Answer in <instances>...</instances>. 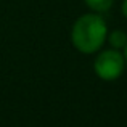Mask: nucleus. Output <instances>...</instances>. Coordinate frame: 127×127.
Masks as SVG:
<instances>
[{
    "mask_svg": "<svg viewBox=\"0 0 127 127\" xmlns=\"http://www.w3.org/2000/svg\"><path fill=\"white\" fill-rule=\"evenodd\" d=\"M108 29L101 16L87 13L74 23L71 31L72 45L82 53H95L106 40Z\"/></svg>",
    "mask_w": 127,
    "mask_h": 127,
    "instance_id": "1",
    "label": "nucleus"
},
{
    "mask_svg": "<svg viewBox=\"0 0 127 127\" xmlns=\"http://www.w3.org/2000/svg\"><path fill=\"white\" fill-rule=\"evenodd\" d=\"M124 66H126L124 55L118 48H109L101 52L93 63L95 74L103 81H114V79L121 77Z\"/></svg>",
    "mask_w": 127,
    "mask_h": 127,
    "instance_id": "2",
    "label": "nucleus"
},
{
    "mask_svg": "<svg viewBox=\"0 0 127 127\" xmlns=\"http://www.w3.org/2000/svg\"><path fill=\"white\" fill-rule=\"evenodd\" d=\"M108 42L113 48H124L126 43H127V35H126L124 31L116 29V31H113L111 34L108 35Z\"/></svg>",
    "mask_w": 127,
    "mask_h": 127,
    "instance_id": "3",
    "label": "nucleus"
},
{
    "mask_svg": "<svg viewBox=\"0 0 127 127\" xmlns=\"http://www.w3.org/2000/svg\"><path fill=\"white\" fill-rule=\"evenodd\" d=\"M124 60H126V64H127V43L124 47Z\"/></svg>",
    "mask_w": 127,
    "mask_h": 127,
    "instance_id": "6",
    "label": "nucleus"
},
{
    "mask_svg": "<svg viewBox=\"0 0 127 127\" xmlns=\"http://www.w3.org/2000/svg\"><path fill=\"white\" fill-rule=\"evenodd\" d=\"M87 3V6H90L92 10L98 13H103V11H108L113 5V0H84Z\"/></svg>",
    "mask_w": 127,
    "mask_h": 127,
    "instance_id": "4",
    "label": "nucleus"
},
{
    "mask_svg": "<svg viewBox=\"0 0 127 127\" xmlns=\"http://www.w3.org/2000/svg\"><path fill=\"white\" fill-rule=\"evenodd\" d=\"M122 15L127 18V0H124V2H122Z\"/></svg>",
    "mask_w": 127,
    "mask_h": 127,
    "instance_id": "5",
    "label": "nucleus"
}]
</instances>
